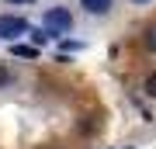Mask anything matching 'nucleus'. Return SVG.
I'll return each mask as SVG.
<instances>
[{"mask_svg":"<svg viewBox=\"0 0 156 149\" xmlns=\"http://www.w3.org/2000/svg\"><path fill=\"white\" fill-rule=\"evenodd\" d=\"M45 24L56 28V31H69L73 28V14L66 7H49V11H45Z\"/></svg>","mask_w":156,"mask_h":149,"instance_id":"f257e3e1","label":"nucleus"},{"mask_svg":"<svg viewBox=\"0 0 156 149\" xmlns=\"http://www.w3.org/2000/svg\"><path fill=\"white\" fill-rule=\"evenodd\" d=\"M24 31H28V24H24V17H0V38L14 42L17 35H24Z\"/></svg>","mask_w":156,"mask_h":149,"instance_id":"f03ea898","label":"nucleus"},{"mask_svg":"<svg viewBox=\"0 0 156 149\" xmlns=\"http://www.w3.org/2000/svg\"><path fill=\"white\" fill-rule=\"evenodd\" d=\"M80 7H83L87 14H94V17H104L111 11V0H80Z\"/></svg>","mask_w":156,"mask_h":149,"instance_id":"7ed1b4c3","label":"nucleus"},{"mask_svg":"<svg viewBox=\"0 0 156 149\" xmlns=\"http://www.w3.org/2000/svg\"><path fill=\"white\" fill-rule=\"evenodd\" d=\"M52 35H56V28H49V24H45V28H38V31L31 35V42H35V45H45V42L52 38Z\"/></svg>","mask_w":156,"mask_h":149,"instance_id":"20e7f679","label":"nucleus"},{"mask_svg":"<svg viewBox=\"0 0 156 149\" xmlns=\"http://www.w3.org/2000/svg\"><path fill=\"white\" fill-rule=\"evenodd\" d=\"M11 52H14V55H21V59H35V55H38L31 45H11Z\"/></svg>","mask_w":156,"mask_h":149,"instance_id":"39448f33","label":"nucleus"},{"mask_svg":"<svg viewBox=\"0 0 156 149\" xmlns=\"http://www.w3.org/2000/svg\"><path fill=\"white\" fill-rule=\"evenodd\" d=\"M146 94L156 97V73H149V76H146Z\"/></svg>","mask_w":156,"mask_h":149,"instance_id":"423d86ee","label":"nucleus"},{"mask_svg":"<svg viewBox=\"0 0 156 149\" xmlns=\"http://www.w3.org/2000/svg\"><path fill=\"white\" fill-rule=\"evenodd\" d=\"M146 45H149V49H156V28H149V31H146Z\"/></svg>","mask_w":156,"mask_h":149,"instance_id":"0eeeda50","label":"nucleus"},{"mask_svg":"<svg viewBox=\"0 0 156 149\" xmlns=\"http://www.w3.org/2000/svg\"><path fill=\"white\" fill-rule=\"evenodd\" d=\"M7 83H11V73H7L4 66H0V87H7Z\"/></svg>","mask_w":156,"mask_h":149,"instance_id":"6e6552de","label":"nucleus"},{"mask_svg":"<svg viewBox=\"0 0 156 149\" xmlns=\"http://www.w3.org/2000/svg\"><path fill=\"white\" fill-rule=\"evenodd\" d=\"M7 4H28V0H7Z\"/></svg>","mask_w":156,"mask_h":149,"instance_id":"1a4fd4ad","label":"nucleus"},{"mask_svg":"<svg viewBox=\"0 0 156 149\" xmlns=\"http://www.w3.org/2000/svg\"><path fill=\"white\" fill-rule=\"evenodd\" d=\"M135 4H149V0H135Z\"/></svg>","mask_w":156,"mask_h":149,"instance_id":"9d476101","label":"nucleus"}]
</instances>
